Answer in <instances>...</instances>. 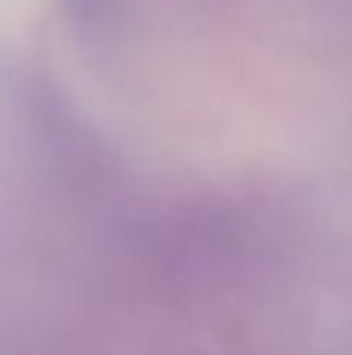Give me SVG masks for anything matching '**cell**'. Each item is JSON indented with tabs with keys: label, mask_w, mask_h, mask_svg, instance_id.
<instances>
[{
	"label": "cell",
	"mask_w": 352,
	"mask_h": 355,
	"mask_svg": "<svg viewBox=\"0 0 352 355\" xmlns=\"http://www.w3.org/2000/svg\"><path fill=\"white\" fill-rule=\"evenodd\" d=\"M66 16L72 28L78 31L85 41H103L106 31L116 25L118 16V0H62Z\"/></svg>",
	"instance_id": "1"
}]
</instances>
